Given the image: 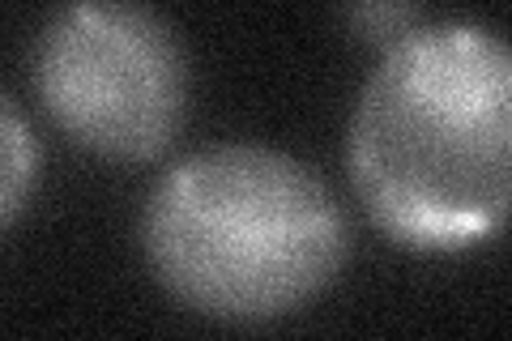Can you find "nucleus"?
Masks as SVG:
<instances>
[{
  "label": "nucleus",
  "mask_w": 512,
  "mask_h": 341,
  "mask_svg": "<svg viewBox=\"0 0 512 341\" xmlns=\"http://www.w3.org/2000/svg\"><path fill=\"white\" fill-rule=\"evenodd\" d=\"M30 77L47 116L107 158L163 154L188 116L184 43L146 5L56 9L35 39Z\"/></svg>",
  "instance_id": "obj_3"
},
{
  "label": "nucleus",
  "mask_w": 512,
  "mask_h": 341,
  "mask_svg": "<svg viewBox=\"0 0 512 341\" xmlns=\"http://www.w3.org/2000/svg\"><path fill=\"white\" fill-rule=\"evenodd\" d=\"M346 22L355 26L363 39H376L384 47H393L397 39H406L410 30L423 26V13H419V5H402V0H376V5L346 9Z\"/></svg>",
  "instance_id": "obj_5"
},
{
  "label": "nucleus",
  "mask_w": 512,
  "mask_h": 341,
  "mask_svg": "<svg viewBox=\"0 0 512 341\" xmlns=\"http://www.w3.org/2000/svg\"><path fill=\"white\" fill-rule=\"evenodd\" d=\"M350 180L389 239L453 252L512 197V56L478 22H423L384 47L350 116Z\"/></svg>",
  "instance_id": "obj_1"
},
{
  "label": "nucleus",
  "mask_w": 512,
  "mask_h": 341,
  "mask_svg": "<svg viewBox=\"0 0 512 341\" xmlns=\"http://www.w3.org/2000/svg\"><path fill=\"white\" fill-rule=\"evenodd\" d=\"M39 137L22 107L0 94V226H9L22 214L30 188L39 180Z\"/></svg>",
  "instance_id": "obj_4"
},
{
  "label": "nucleus",
  "mask_w": 512,
  "mask_h": 341,
  "mask_svg": "<svg viewBox=\"0 0 512 341\" xmlns=\"http://www.w3.org/2000/svg\"><path fill=\"white\" fill-rule=\"evenodd\" d=\"M150 269L222 320H274L325 290L350 226L320 175L269 145H210L158 175L141 214Z\"/></svg>",
  "instance_id": "obj_2"
}]
</instances>
